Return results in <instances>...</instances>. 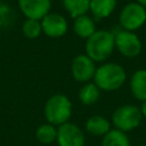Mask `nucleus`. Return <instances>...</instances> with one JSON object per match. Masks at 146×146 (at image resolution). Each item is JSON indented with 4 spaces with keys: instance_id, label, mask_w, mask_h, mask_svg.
Returning <instances> with one entry per match:
<instances>
[{
    "instance_id": "f257e3e1",
    "label": "nucleus",
    "mask_w": 146,
    "mask_h": 146,
    "mask_svg": "<svg viewBox=\"0 0 146 146\" xmlns=\"http://www.w3.org/2000/svg\"><path fill=\"white\" fill-rule=\"evenodd\" d=\"M115 48L114 33L107 30H96V32L86 40V55L95 63L105 62Z\"/></svg>"
},
{
    "instance_id": "f03ea898",
    "label": "nucleus",
    "mask_w": 146,
    "mask_h": 146,
    "mask_svg": "<svg viewBox=\"0 0 146 146\" xmlns=\"http://www.w3.org/2000/svg\"><path fill=\"white\" fill-rule=\"evenodd\" d=\"M94 83L104 91H114L120 89L127 80L125 70L116 63H105L96 68Z\"/></svg>"
},
{
    "instance_id": "7ed1b4c3",
    "label": "nucleus",
    "mask_w": 146,
    "mask_h": 146,
    "mask_svg": "<svg viewBox=\"0 0 146 146\" xmlns=\"http://www.w3.org/2000/svg\"><path fill=\"white\" fill-rule=\"evenodd\" d=\"M43 112L48 123L59 127L68 122L72 115V103L67 96L55 94L47 99Z\"/></svg>"
},
{
    "instance_id": "20e7f679",
    "label": "nucleus",
    "mask_w": 146,
    "mask_h": 146,
    "mask_svg": "<svg viewBox=\"0 0 146 146\" xmlns=\"http://www.w3.org/2000/svg\"><path fill=\"white\" fill-rule=\"evenodd\" d=\"M141 117L143 115L139 107L131 104H125L119 106L113 112L112 123L114 124L115 129L122 132H127L136 129L140 124Z\"/></svg>"
},
{
    "instance_id": "39448f33",
    "label": "nucleus",
    "mask_w": 146,
    "mask_h": 146,
    "mask_svg": "<svg viewBox=\"0 0 146 146\" xmlns=\"http://www.w3.org/2000/svg\"><path fill=\"white\" fill-rule=\"evenodd\" d=\"M119 23L122 30L135 32L146 23V8L137 2L127 3L120 11Z\"/></svg>"
},
{
    "instance_id": "423d86ee",
    "label": "nucleus",
    "mask_w": 146,
    "mask_h": 146,
    "mask_svg": "<svg viewBox=\"0 0 146 146\" xmlns=\"http://www.w3.org/2000/svg\"><path fill=\"white\" fill-rule=\"evenodd\" d=\"M114 33V32H113ZM114 43L117 51L127 58H135L141 52V41L135 32L120 30L114 33Z\"/></svg>"
},
{
    "instance_id": "0eeeda50",
    "label": "nucleus",
    "mask_w": 146,
    "mask_h": 146,
    "mask_svg": "<svg viewBox=\"0 0 146 146\" xmlns=\"http://www.w3.org/2000/svg\"><path fill=\"white\" fill-rule=\"evenodd\" d=\"M96 65L92 59H90L86 54L76 55L71 63V73L74 80L78 82H89L94 79L96 72Z\"/></svg>"
},
{
    "instance_id": "6e6552de",
    "label": "nucleus",
    "mask_w": 146,
    "mask_h": 146,
    "mask_svg": "<svg viewBox=\"0 0 146 146\" xmlns=\"http://www.w3.org/2000/svg\"><path fill=\"white\" fill-rule=\"evenodd\" d=\"M41 30L47 36L58 39L66 34L68 24L66 18L58 13H49L41 21Z\"/></svg>"
},
{
    "instance_id": "1a4fd4ad",
    "label": "nucleus",
    "mask_w": 146,
    "mask_h": 146,
    "mask_svg": "<svg viewBox=\"0 0 146 146\" xmlns=\"http://www.w3.org/2000/svg\"><path fill=\"white\" fill-rule=\"evenodd\" d=\"M56 141L58 146H84L86 138L82 130L72 122H66L57 128Z\"/></svg>"
},
{
    "instance_id": "9d476101",
    "label": "nucleus",
    "mask_w": 146,
    "mask_h": 146,
    "mask_svg": "<svg viewBox=\"0 0 146 146\" xmlns=\"http://www.w3.org/2000/svg\"><path fill=\"white\" fill-rule=\"evenodd\" d=\"M22 14L30 19L41 21L50 13L51 0H17Z\"/></svg>"
},
{
    "instance_id": "9b49d317",
    "label": "nucleus",
    "mask_w": 146,
    "mask_h": 146,
    "mask_svg": "<svg viewBox=\"0 0 146 146\" xmlns=\"http://www.w3.org/2000/svg\"><path fill=\"white\" fill-rule=\"evenodd\" d=\"M130 90L132 96L140 102H146V70L140 68L133 72L130 78Z\"/></svg>"
},
{
    "instance_id": "f8f14e48",
    "label": "nucleus",
    "mask_w": 146,
    "mask_h": 146,
    "mask_svg": "<svg viewBox=\"0 0 146 146\" xmlns=\"http://www.w3.org/2000/svg\"><path fill=\"white\" fill-rule=\"evenodd\" d=\"M116 7V0H90L89 11L97 19L107 18Z\"/></svg>"
},
{
    "instance_id": "ddd939ff",
    "label": "nucleus",
    "mask_w": 146,
    "mask_h": 146,
    "mask_svg": "<svg viewBox=\"0 0 146 146\" xmlns=\"http://www.w3.org/2000/svg\"><path fill=\"white\" fill-rule=\"evenodd\" d=\"M73 30L79 38L87 40L90 35H92L96 32V24H95V21L86 14L74 18Z\"/></svg>"
},
{
    "instance_id": "4468645a",
    "label": "nucleus",
    "mask_w": 146,
    "mask_h": 146,
    "mask_svg": "<svg viewBox=\"0 0 146 146\" xmlns=\"http://www.w3.org/2000/svg\"><path fill=\"white\" fill-rule=\"evenodd\" d=\"M86 130L92 136L104 137L111 130V123L102 115H92L86 122Z\"/></svg>"
},
{
    "instance_id": "2eb2a0df",
    "label": "nucleus",
    "mask_w": 146,
    "mask_h": 146,
    "mask_svg": "<svg viewBox=\"0 0 146 146\" xmlns=\"http://www.w3.org/2000/svg\"><path fill=\"white\" fill-rule=\"evenodd\" d=\"M100 97V89L94 82L84 83L79 90V100L87 106L94 105Z\"/></svg>"
},
{
    "instance_id": "dca6fc26",
    "label": "nucleus",
    "mask_w": 146,
    "mask_h": 146,
    "mask_svg": "<svg viewBox=\"0 0 146 146\" xmlns=\"http://www.w3.org/2000/svg\"><path fill=\"white\" fill-rule=\"evenodd\" d=\"M65 10L72 18L86 15L89 11L90 0H62Z\"/></svg>"
},
{
    "instance_id": "f3484780",
    "label": "nucleus",
    "mask_w": 146,
    "mask_h": 146,
    "mask_svg": "<svg viewBox=\"0 0 146 146\" xmlns=\"http://www.w3.org/2000/svg\"><path fill=\"white\" fill-rule=\"evenodd\" d=\"M100 146H130V141L125 132L117 129H111L103 137Z\"/></svg>"
},
{
    "instance_id": "a211bd4d",
    "label": "nucleus",
    "mask_w": 146,
    "mask_h": 146,
    "mask_svg": "<svg viewBox=\"0 0 146 146\" xmlns=\"http://www.w3.org/2000/svg\"><path fill=\"white\" fill-rule=\"evenodd\" d=\"M35 137L41 144L44 145L52 144L57 138V128L48 122L42 123L41 125L38 127L35 131Z\"/></svg>"
},
{
    "instance_id": "6ab92c4d",
    "label": "nucleus",
    "mask_w": 146,
    "mask_h": 146,
    "mask_svg": "<svg viewBox=\"0 0 146 146\" xmlns=\"http://www.w3.org/2000/svg\"><path fill=\"white\" fill-rule=\"evenodd\" d=\"M22 32H23L24 36L27 39H31V40L36 39L42 33L40 21L26 18L22 24Z\"/></svg>"
},
{
    "instance_id": "aec40b11",
    "label": "nucleus",
    "mask_w": 146,
    "mask_h": 146,
    "mask_svg": "<svg viewBox=\"0 0 146 146\" xmlns=\"http://www.w3.org/2000/svg\"><path fill=\"white\" fill-rule=\"evenodd\" d=\"M140 112H141V115L144 117H146V102H143L141 107H140Z\"/></svg>"
},
{
    "instance_id": "412c9836",
    "label": "nucleus",
    "mask_w": 146,
    "mask_h": 146,
    "mask_svg": "<svg viewBox=\"0 0 146 146\" xmlns=\"http://www.w3.org/2000/svg\"><path fill=\"white\" fill-rule=\"evenodd\" d=\"M137 3H139V5H141L143 7L146 8V0H137Z\"/></svg>"
},
{
    "instance_id": "4be33fe9",
    "label": "nucleus",
    "mask_w": 146,
    "mask_h": 146,
    "mask_svg": "<svg viewBox=\"0 0 146 146\" xmlns=\"http://www.w3.org/2000/svg\"><path fill=\"white\" fill-rule=\"evenodd\" d=\"M144 146H146V145H144Z\"/></svg>"
}]
</instances>
